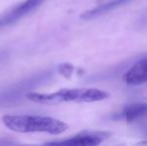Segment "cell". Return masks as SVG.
Returning a JSON list of instances; mask_svg holds the SVG:
<instances>
[{
	"instance_id": "4",
	"label": "cell",
	"mask_w": 147,
	"mask_h": 146,
	"mask_svg": "<svg viewBox=\"0 0 147 146\" xmlns=\"http://www.w3.org/2000/svg\"><path fill=\"white\" fill-rule=\"evenodd\" d=\"M46 0H25L11 10L0 15V28L8 26L29 14Z\"/></svg>"
},
{
	"instance_id": "11",
	"label": "cell",
	"mask_w": 147,
	"mask_h": 146,
	"mask_svg": "<svg viewBox=\"0 0 147 146\" xmlns=\"http://www.w3.org/2000/svg\"><path fill=\"white\" fill-rule=\"evenodd\" d=\"M2 58H4V57H3V56H1V54H0V60H1Z\"/></svg>"
},
{
	"instance_id": "2",
	"label": "cell",
	"mask_w": 147,
	"mask_h": 146,
	"mask_svg": "<svg viewBox=\"0 0 147 146\" xmlns=\"http://www.w3.org/2000/svg\"><path fill=\"white\" fill-rule=\"evenodd\" d=\"M109 94L96 88H72L60 89L54 93L29 92L28 100L40 104H58L62 102H96L107 99Z\"/></svg>"
},
{
	"instance_id": "5",
	"label": "cell",
	"mask_w": 147,
	"mask_h": 146,
	"mask_svg": "<svg viewBox=\"0 0 147 146\" xmlns=\"http://www.w3.org/2000/svg\"><path fill=\"white\" fill-rule=\"evenodd\" d=\"M107 136V133L104 132H83L78 133L77 135L73 137H70L65 140L60 141H51L46 142L49 145H80V146H87V145H98L102 142V140Z\"/></svg>"
},
{
	"instance_id": "3",
	"label": "cell",
	"mask_w": 147,
	"mask_h": 146,
	"mask_svg": "<svg viewBox=\"0 0 147 146\" xmlns=\"http://www.w3.org/2000/svg\"><path fill=\"white\" fill-rule=\"evenodd\" d=\"M52 76L50 71H44L34 74L21 81L7 86L4 89L0 90V107H8L16 105L24 97L26 98L31 89L47 82Z\"/></svg>"
},
{
	"instance_id": "10",
	"label": "cell",
	"mask_w": 147,
	"mask_h": 146,
	"mask_svg": "<svg viewBox=\"0 0 147 146\" xmlns=\"http://www.w3.org/2000/svg\"><path fill=\"white\" fill-rule=\"evenodd\" d=\"M139 144H147V141H142V142H139Z\"/></svg>"
},
{
	"instance_id": "7",
	"label": "cell",
	"mask_w": 147,
	"mask_h": 146,
	"mask_svg": "<svg viewBox=\"0 0 147 146\" xmlns=\"http://www.w3.org/2000/svg\"><path fill=\"white\" fill-rule=\"evenodd\" d=\"M130 1H131V0H112V1L107 2V3L102 4V5L94 8V9L87 10V11L84 12L83 14H81L80 17H81L82 19H92V18L100 16V15H102V14L106 13V12L116 9V8L120 7V6L125 5V4L129 3Z\"/></svg>"
},
{
	"instance_id": "8",
	"label": "cell",
	"mask_w": 147,
	"mask_h": 146,
	"mask_svg": "<svg viewBox=\"0 0 147 146\" xmlns=\"http://www.w3.org/2000/svg\"><path fill=\"white\" fill-rule=\"evenodd\" d=\"M121 115L128 123H133L147 116V103H133L124 107Z\"/></svg>"
},
{
	"instance_id": "9",
	"label": "cell",
	"mask_w": 147,
	"mask_h": 146,
	"mask_svg": "<svg viewBox=\"0 0 147 146\" xmlns=\"http://www.w3.org/2000/svg\"><path fill=\"white\" fill-rule=\"evenodd\" d=\"M73 65L69 64V63H63V64L59 65L58 67V72L62 74L63 76H65L66 78H69L71 76L72 72H73Z\"/></svg>"
},
{
	"instance_id": "6",
	"label": "cell",
	"mask_w": 147,
	"mask_h": 146,
	"mask_svg": "<svg viewBox=\"0 0 147 146\" xmlns=\"http://www.w3.org/2000/svg\"><path fill=\"white\" fill-rule=\"evenodd\" d=\"M123 79L130 85H139L147 82V57L136 62L125 73Z\"/></svg>"
},
{
	"instance_id": "1",
	"label": "cell",
	"mask_w": 147,
	"mask_h": 146,
	"mask_svg": "<svg viewBox=\"0 0 147 146\" xmlns=\"http://www.w3.org/2000/svg\"><path fill=\"white\" fill-rule=\"evenodd\" d=\"M2 122L10 130L18 133L43 132L58 135L68 129V124L63 121L41 115H5Z\"/></svg>"
}]
</instances>
